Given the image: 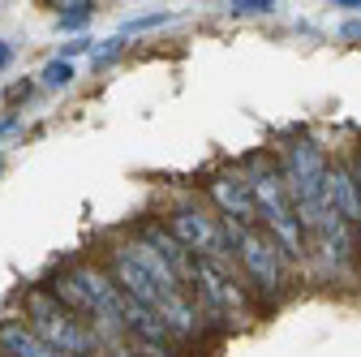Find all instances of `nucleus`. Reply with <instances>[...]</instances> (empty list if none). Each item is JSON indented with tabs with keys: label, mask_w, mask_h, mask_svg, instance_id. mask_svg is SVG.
<instances>
[{
	"label": "nucleus",
	"mask_w": 361,
	"mask_h": 357,
	"mask_svg": "<svg viewBox=\"0 0 361 357\" xmlns=\"http://www.w3.org/2000/svg\"><path fill=\"white\" fill-rule=\"evenodd\" d=\"M245 181H250V198H254L262 233L276 241V250L284 254V262L301 267L310 258V246H305V233L297 224V211H293V198L284 190V176L276 168V155H258L250 164V172H245Z\"/></svg>",
	"instance_id": "f257e3e1"
},
{
	"label": "nucleus",
	"mask_w": 361,
	"mask_h": 357,
	"mask_svg": "<svg viewBox=\"0 0 361 357\" xmlns=\"http://www.w3.org/2000/svg\"><path fill=\"white\" fill-rule=\"evenodd\" d=\"M276 168L284 176V190L293 198L297 211V224L305 233V246L319 229V211H323V172H327V155L319 151V143L310 138H293L284 143V151L276 155Z\"/></svg>",
	"instance_id": "f03ea898"
},
{
	"label": "nucleus",
	"mask_w": 361,
	"mask_h": 357,
	"mask_svg": "<svg viewBox=\"0 0 361 357\" xmlns=\"http://www.w3.org/2000/svg\"><path fill=\"white\" fill-rule=\"evenodd\" d=\"M48 349H56L61 357H116L108 353L95 332H90L73 310H65L48 289H30L26 293V319H22Z\"/></svg>",
	"instance_id": "7ed1b4c3"
},
{
	"label": "nucleus",
	"mask_w": 361,
	"mask_h": 357,
	"mask_svg": "<svg viewBox=\"0 0 361 357\" xmlns=\"http://www.w3.org/2000/svg\"><path fill=\"white\" fill-rule=\"evenodd\" d=\"M180 246H185L194 258H202V262H215V267H224L237 284H245L241 280V267H237V258H233V241H228V233H224V219L211 211V207H202V202H176L172 211H168V224H164Z\"/></svg>",
	"instance_id": "20e7f679"
},
{
	"label": "nucleus",
	"mask_w": 361,
	"mask_h": 357,
	"mask_svg": "<svg viewBox=\"0 0 361 357\" xmlns=\"http://www.w3.org/2000/svg\"><path fill=\"white\" fill-rule=\"evenodd\" d=\"M224 233H228V241H233V258L241 267V280L258 297L276 301L284 293V280H288V262L276 250V241H271L267 233H258V229H237V224H224Z\"/></svg>",
	"instance_id": "39448f33"
},
{
	"label": "nucleus",
	"mask_w": 361,
	"mask_h": 357,
	"mask_svg": "<svg viewBox=\"0 0 361 357\" xmlns=\"http://www.w3.org/2000/svg\"><path fill=\"white\" fill-rule=\"evenodd\" d=\"M194 305L202 319H215V323H228V319H245L250 305H245V284H237L224 267L215 262H202L194 258V289H190Z\"/></svg>",
	"instance_id": "423d86ee"
},
{
	"label": "nucleus",
	"mask_w": 361,
	"mask_h": 357,
	"mask_svg": "<svg viewBox=\"0 0 361 357\" xmlns=\"http://www.w3.org/2000/svg\"><path fill=\"white\" fill-rule=\"evenodd\" d=\"M207 198L215 202V215L224 224H237V229H258V211L250 198V181L245 172L228 168V172H215L207 181Z\"/></svg>",
	"instance_id": "0eeeda50"
},
{
	"label": "nucleus",
	"mask_w": 361,
	"mask_h": 357,
	"mask_svg": "<svg viewBox=\"0 0 361 357\" xmlns=\"http://www.w3.org/2000/svg\"><path fill=\"white\" fill-rule=\"evenodd\" d=\"M323 202L344 219L348 229L361 224V194H357L353 164H348V159H331V164H327V172H323Z\"/></svg>",
	"instance_id": "6e6552de"
},
{
	"label": "nucleus",
	"mask_w": 361,
	"mask_h": 357,
	"mask_svg": "<svg viewBox=\"0 0 361 357\" xmlns=\"http://www.w3.org/2000/svg\"><path fill=\"white\" fill-rule=\"evenodd\" d=\"M133 233H138V237H142V241L164 258V262H168V272L176 276V284H180V289H185V293L194 289V254L180 246L164 224H155V219H142V224H133Z\"/></svg>",
	"instance_id": "1a4fd4ad"
},
{
	"label": "nucleus",
	"mask_w": 361,
	"mask_h": 357,
	"mask_svg": "<svg viewBox=\"0 0 361 357\" xmlns=\"http://www.w3.org/2000/svg\"><path fill=\"white\" fill-rule=\"evenodd\" d=\"M0 353H5V357H61L56 349L43 344L22 319H5V323H0Z\"/></svg>",
	"instance_id": "9d476101"
},
{
	"label": "nucleus",
	"mask_w": 361,
	"mask_h": 357,
	"mask_svg": "<svg viewBox=\"0 0 361 357\" xmlns=\"http://www.w3.org/2000/svg\"><path fill=\"white\" fill-rule=\"evenodd\" d=\"M90 18H95V5H90V0H69V5H61V13H56V30L90 26Z\"/></svg>",
	"instance_id": "9b49d317"
},
{
	"label": "nucleus",
	"mask_w": 361,
	"mask_h": 357,
	"mask_svg": "<svg viewBox=\"0 0 361 357\" xmlns=\"http://www.w3.org/2000/svg\"><path fill=\"white\" fill-rule=\"evenodd\" d=\"M69 82H73V65L61 61V56H52L48 65L39 69V86H43V91H65Z\"/></svg>",
	"instance_id": "f8f14e48"
},
{
	"label": "nucleus",
	"mask_w": 361,
	"mask_h": 357,
	"mask_svg": "<svg viewBox=\"0 0 361 357\" xmlns=\"http://www.w3.org/2000/svg\"><path fill=\"white\" fill-rule=\"evenodd\" d=\"M125 52V35H112V39H104L95 52H90V65H108L112 56H121Z\"/></svg>",
	"instance_id": "ddd939ff"
},
{
	"label": "nucleus",
	"mask_w": 361,
	"mask_h": 357,
	"mask_svg": "<svg viewBox=\"0 0 361 357\" xmlns=\"http://www.w3.org/2000/svg\"><path fill=\"white\" fill-rule=\"evenodd\" d=\"M276 9V0H233L228 5V13H237V18H254V13H271Z\"/></svg>",
	"instance_id": "4468645a"
},
{
	"label": "nucleus",
	"mask_w": 361,
	"mask_h": 357,
	"mask_svg": "<svg viewBox=\"0 0 361 357\" xmlns=\"http://www.w3.org/2000/svg\"><path fill=\"white\" fill-rule=\"evenodd\" d=\"M82 52H95V43L78 35V39H69L65 48H61V61H69V65H73V56H82Z\"/></svg>",
	"instance_id": "2eb2a0df"
},
{
	"label": "nucleus",
	"mask_w": 361,
	"mask_h": 357,
	"mask_svg": "<svg viewBox=\"0 0 361 357\" xmlns=\"http://www.w3.org/2000/svg\"><path fill=\"white\" fill-rule=\"evenodd\" d=\"M159 22H168V13H151V18H138V22H129L125 30H147V26H159Z\"/></svg>",
	"instance_id": "dca6fc26"
},
{
	"label": "nucleus",
	"mask_w": 361,
	"mask_h": 357,
	"mask_svg": "<svg viewBox=\"0 0 361 357\" xmlns=\"http://www.w3.org/2000/svg\"><path fill=\"white\" fill-rule=\"evenodd\" d=\"M9 65H13V48H9L5 39H0V69H9Z\"/></svg>",
	"instance_id": "f3484780"
},
{
	"label": "nucleus",
	"mask_w": 361,
	"mask_h": 357,
	"mask_svg": "<svg viewBox=\"0 0 361 357\" xmlns=\"http://www.w3.org/2000/svg\"><path fill=\"white\" fill-rule=\"evenodd\" d=\"M353 181H357V194H361V151H357V164H353Z\"/></svg>",
	"instance_id": "a211bd4d"
},
{
	"label": "nucleus",
	"mask_w": 361,
	"mask_h": 357,
	"mask_svg": "<svg viewBox=\"0 0 361 357\" xmlns=\"http://www.w3.org/2000/svg\"><path fill=\"white\" fill-rule=\"evenodd\" d=\"M0 168H5V155H0Z\"/></svg>",
	"instance_id": "6ab92c4d"
},
{
	"label": "nucleus",
	"mask_w": 361,
	"mask_h": 357,
	"mask_svg": "<svg viewBox=\"0 0 361 357\" xmlns=\"http://www.w3.org/2000/svg\"><path fill=\"white\" fill-rule=\"evenodd\" d=\"M357 13H361V5H357Z\"/></svg>",
	"instance_id": "aec40b11"
},
{
	"label": "nucleus",
	"mask_w": 361,
	"mask_h": 357,
	"mask_svg": "<svg viewBox=\"0 0 361 357\" xmlns=\"http://www.w3.org/2000/svg\"><path fill=\"white\" fill-rule=\"evenodd\" d=\"M357 233H361V224H357Z\"/></svg>",
	"instance_id": "412c9836"
}]
</instances>
